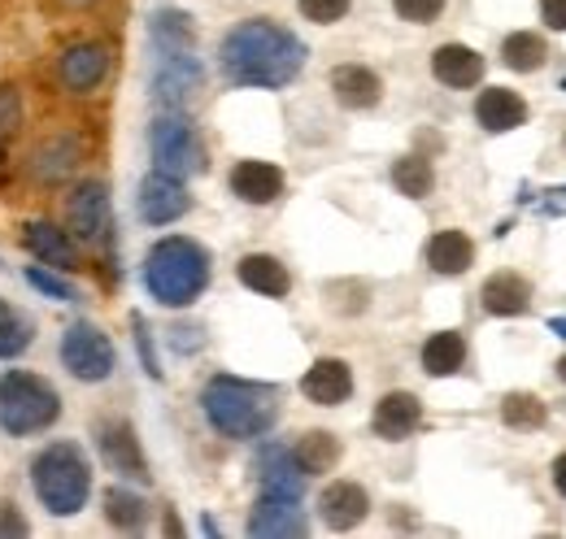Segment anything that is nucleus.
<instances>
[{"instance_id":"obj_3","label":"nucleus","mask_w":566,"mask_h":539,"mask_svg":"<svg viewBox=\"0 0 566 539\" xmlns=\"http://www.w3.org/2000/svg\"><path fill=\"white\" fill-rule=\"evenodd\" d=\"M144 287L166 309L192 305L210 287V253L188 235L157 240L144 257Z\"/></svg>"},{"instance_id":"obj_25","label":"nucleus","mask_w":566,"mask_h":539,"mask_svg":"<svg viewBox=\"0 0 566 539\" xmlns=\"http://www.w3.org/2000/svg\"><path fill=\"white\" fill-rule=\"evenodd\" d=\"M427 266L436 274H467L475 266V244L467 231H436L427 240Z\"/></svg>"},{"instance_id":"obj_39","label":"nucleus","mask_w":566,"mask_h":539,"mask_svg":"<svg viewBox=\"0 0 566 539\" xmlns=\"http://www.w3.org/2000/svg\"><path fill=\"white\" fill-rule=\"evenodd\" d=\"M31 527H27V518L18 514V505L13 500H0V539L4 536H27Z\"/></svg>"},{"instance_id":"obj_37","label":"nucleus","mask_w":566,"mask_h":539,"mask_svg":"<svg viewBox=\"0 0 566 539\" xmlns=\"http://www.w3.org/2000/svg\"><path fill=\"white\" fill-rule=\"evenodd\" d=\"M392 9H397L406 22L427 27V22H436V18L444 13V0H392Z\"/></svg>"},{"instance_id":"obj_30","label":"nucleus","mask_w":566,"mask_h":539,"mask_svg":"<svg viewBox=\"0 0 566 539\" xmlns=\"http://www.w3.org/2000/svg\"><path fill=\"white\" fill-rule=\"evenodd\" d=\"M501 422L510 431H541L549 422V404L536 392H505L501 397Z\"/></svg>"},{"instance_id":"obj_9","label":"nucleus","mask_w":566,"mask_h":539,"mask_svg":"<svg viewBox=\"0 0 566 539\" xmlns=\"http://www.w3.org/2000/svg\"><path fill=\"white\" fill-rule=\"evenodd\" d=\"M109 66H114L109 44H101V40H83V44H71V49L62 53L57 74H62V83L71 87L74 96H87V92H96V87L109 78Z\"/></svg>"},{"instance_id":"obj_11","label":"nucleus","mask_w":566,"mask_h":539,"mask_svg":"<svg viewBox=\"0 0 566 539\" xmlns=\"http://www.w3.org/2000/svg\"><path fill=\"white\" fill-rule=\"evenodd\" d=\"M96 448H101V457L109 462V471L114 474L136 478V483H148L144 448H140V440H136V431H132L127 422H118V418L101 422V426H96Z\"/></svg>"},{"instance_id":"obj_13","label":"nucleus","mask_w":566,"mask_h":539,"mask_svg":"<svg viewBox=\"0 0 566 539\" xmlns=\"http://www.w3.org/2000/svg\"><path fill=\"white\" fill-rule=\"evenodd\" d=\"M366 514H370V496L361 483L340 478V483L323 487V496H318V518L327 531H354L366 522Z\"/></svg>"},{"instance_id":"obj_17","label":"nucleus","mask_w":566,"mask_h":539,"mask_svg":"<svg viewBox=\"0 0 566 539\" xmlns=\"http://www.w3.org/2000/svg\"><path fill=\"white\" fill-rule=\"evenodd\" d=\"M475 123L489 135L518 131L527 123V101L518 92H510V87H484L475 96Z\"/></svg>"},{"instance_id":"obj_44","label":"nucleus","mask_w":566,"mask_h":539,"mask_svg":"<svg viewBox=\"0 0 566 539\" xmlns=\"http://www.w3.org/2000/svg\"><path fill=\"white\" fill-rule=\"evenodd\" d=\"M558 379H563V383H566V357H563V361H558Z\"/></svg>"},{"instance_id":"obj_45","label":"nucleus","mask_w":566,"mask_h":539,"mask_svg":"<svg viewBox=\"0 0 566 539\" xmlns=\"http://www.w3.org/2000/svg\"><path fill=\"white\" fill-rule=\"evenodd\" d=\"M563 197H566V188H563Z\"/></svg>"},{"instance_id":"obj_16","label":"nucleus","mask_w":566,"mask_h":539,"mask_svg":"<svg viewBox=\"0 0 566 539\" xmlns=\"http://www.w3.org/2000/svg\"><path fill=\"white\" fill-rule=\"evenodd\" d=\"M22 244L31 257H40L44 266H57V270H78V249H74L71 231L44 222V218H31L22 226Z\"/></svg>"},{"instance_id":"obj_29","label":"nucleus","mask_w":566,"mask_h":539,"mask_svg":"<svg viewBox=\"0 0 566 539\" xmlns=\"http://www.w3.org/2000/svg\"><path fill=\"white\" fill-rule=\"evenodd\" d=\"M501 62L510 70H518V74H536V70L549 62V44L536 31H514L501 44Z\"/></svg>"},{"instance_id":"obj_28","label":"nucleus","mask_w":566,"mask_h":539,"mask_svg":"<svg viewBox=\"0 0 566 539\" xmlns=\"http://www.w3.org/2000/svg\"><path fill=\"white\" fill-rule=\"evenodd\" d=\"M292 457H296V466L305 474H327L340 462V440H336L332 431H305V435L296 440Z\"/></svg>"},{"instance_id":"obj_40","label":"nucleus","mask_w":566,"mask_h":539,"mask_svg":"<svg viewBox=\"0 0 566 539\" xmlns=\"http://www.w3.org/2000/svg\"><path fill=\"white\" fill-rule=\"evenodd\" d=\"M132 327H136V344H140L144 370H148L153 379H161V370H157V357H153V344H148V327H144V318H132Z\"/></svg>"},{"instance_id":"obj_21","label":"nucleus","mask_w":566,"mask_h":539,"mask_svg":"<svg viewBox=\"0 0 566 539\" xmlns=\"http://www.w3.org/2000/svg\"><path fill=\"white\" fill-rule=\"evenodd\" d=\"M231 192L244 204H271L283 197V170L271 161H240L231 170Z\"/></svg>"},{"instance_id":"obj_23","label":"nucleus","mask_w":566,"mask_h":539,"mask_svg":"<svg viewBox=\"0 0 566 539\" xmlns=\"http://www.w3.org/2000/svg\"><path fill=\"white\" fill-rule=\"evenodd\" d=\"M157 57H161L157 78H153L157 96H161L166 105H184V96L201 83V66H197V57H192V53H157Z\"/></svg>"},{"instance_id":"obj_22","label":"nucleus","mask_w":566,"mask_h":539,"mask_svg":"<svg viewBox=\"0 0 566 539\" xmlns=\"http://www.w3.org/2000/svg\"><path fill=\"white\" fill-rule=\"evenodd\" d=\"M240 283L249 287V292H258V296H271V300H283L287 292H292V274L283 266L280 257H271V253H249V257H240Z\"/></svg>"},{"instance_id":"obj_41","label":"nucleus","mask_w":566,"mask_h":539,"mask_svg":"<svg viewBox=\"0 0 566 539\" xmlns=\"http://www.w3.org/2000/svg\"><path fill=\"white\" fill-rule=\"evenodd\" d=\"M541 18L549 31H566V0H541Z\"/></svg>"},{"instance_id":"obj_19","label":"nucleus","mask_w":566,"mask_h":539,"mask_svg":"<svg viewBox=\"0 0 566 539\" xmlns=\"http://www.w3.org/2000/svg\"><path fill=\"white\" fill-rule=\"evenodd\" d=\"M258 483H262L266 496H296V500H301V492H305V471L296 466L292 448L266 444V448L258 453Z\"/></svg>"},{"instance_id":"obj_20","label":"nucleus","mask_w":566,"mask_h":539,"mask_svg":"<svg viewBox=\"0 0 566 539\" xmlns=\"http://www.w3.org/2000/svg\"><path fill=\"white\" fill-rule=\"evenodd\" d=\"M431 74H436V83L467 92V87H475L484 78V57L475 49H467V44H440L431 53Z\"/></svg>"},{"instance_id":"obj_2","label":"nucleus","mask_w":566,"mask_h":539,"mask_svg":"<svg viewBox=\"0 0 566 539\" xmlns=\"http://www.w3.org/2000/svg\"><path fill=\"white\" fill-rule=\"evenodd\" d=\"M201 409H206V418H210V426L218 435H227V440H258L280 418V392L266 388V383L218 374L201 392Z\"/></svg>"},{"instance_id":"obj_6","label":"nucleus","mask_w":566,"mask_h":539,"mask_svg":"<svg viewBox=\"0 0 566 539\" xmlns=\"http://www.w3.org/2000/svg\"><path fill=\"white\" fill-rule=\"evenodd\" d=\"M148 148H153V166H157L161 175H170V179H192V175H201V170L210 166L201 135L192 131L179 114H161V118L153 123Z\"/></svg>"},{"instance_id":"obj_42","label":"nucleus","mask_w":566,"mask_h":539,"mask_svg":"<svg viewBox=\"0 0 566 539\" xmlns=\"http://www.w3.org/2000/svg\"><path fill=\"white\" fill-rule=\"evenodd\" d=\"M554 487H558V496H566V453L554 462Z\"/></svg>"},{"instance_id":"obj_15","label":"nucleus","mask_w":566,"mask_h":539,"mask_svg":"<svg viewBox=\"0 0 566 539\" xmlns=\"http://www.w3.org/2000/svg\"><path fill=\"white\" fill-rule=\"evenodd\" d=\"M419 422H423V401L415 392H388L384 401L375 404V418H370L375 435L388 440V444L410 440L419 431Z\"/></svg>"},{"instance_id":"obj_27","label":"nucleus","mask_w":566,"mask_h":539,"mask_svg":"<svg viewBox=\"0 0 566 539\" xmlns=\"http://www.w3.org/2000/svg\"><path fill=\"white\" fill-rule=\"evenodd\" d=\"M467 366V339L462 331H436L423 344V370L431 379H449Z\"/></svg>"},{"instance_id":"obj_24","label":"nucleus","mask_w":566,"mask_h":539,"mask_svg":"<svg viewBox=\"0 0 566 539\" xmlns=\"http://www.w3.org/2000/svg\"><path fill=\"white\" fill-rule=\"evenodd\" d=\"M332 92L345 109H375L379 96H384V83L379 74L366 66H336L332 70Z\"/></svg>"},{"instance_id":"obj_5","label":"nucleus","mask_w":566,"mask_h":539,"mask_svg":"<svg viewBox=\"0 0 566 539\" xmlns=\"http://www.w3.org/2000/svg\"><path fill=\"white\" fill-rule=\"evenodd\" d=\"M62 418V397L53 383L27 370L0 374V431L9 435H40Z\"/></svg>"},{"instance_id":"obj_38","label":"nucleus","mask_w":566,"mask_h":539,"mask_svg":"<svg viewBox=\"0 0 566 539\" xmlns=\"http://www.w3.org/2000/svg\"><path fill=\"white\" fill-rule=\"evenodd\" d=\"M27 278H31V283H35L44 296H57V300H78V292H74V287H66L62 278H53V274H44V270H31Z\"/></svg>"},{"instance_id":"obj_34","label":"nucleus","mask_w":566,"mask_h":539,"mask_svg":"<svg viewBox=\"0 0 566 539\" xmlns=\"http://www.w3.org/2000/svg\"><path fill=\"white\" fill-rule=\"evenodd\" d=\"M153 40H157V53H192V22H188V13L161 9L153 18Z\"/></svg>"},{"instance_id":"obj_43","label":"nucleus","mask_w":566,"mask_h":539,"mask_svg":"<svg viewBox=\"0 0 566 539\" xmlns=\"http://www.w3.org/2000/svg\"><path fill=\"white\" fill-rule=\"evenodd\" d=\"M549 331H554V336H563V339H566V318H549Z\"/></svg>"},{"instance_id":"obj_35","label":"nucleus","mask_w":566,"mask_h":539,"mask_svg":"<svg viewBox=\"0 0 566 539\" xmlns=\"http://www.w3.org/2000/svg\"><path fill=\"white\" fill-rule=\"evenodd\" d=\"M296 4H301V13H305L310 22L332 27V22H340V18L349 13V4H354V0H296Z\"/></svg>"},{"instance_id":"obj_14","label":"nucleus","mask_w":566,"mask_h":539,"mask_svg":"<svg viewBox=\"0 0 566 539\" xmlns=\"http://www.w3.org/2000/svg\"><path fill=\"white\" fill-rule=\"evenodd\" d=\"M301 392H305V401L323 404V409L345 404L354 397V370H349V361H340V357H318V361L305 370Z\"/></svg>"},{"instance_id":"obj_4","label":"nucleus","mask_w":566,"mask_h":539,"mask_svg":"<svg viewBox=\"0 0 566 539\" xmlns=\"http://www.w3.org/2000/svg\"><path fill=\"white\" fill-rule=\"evenodd\" d=\"M31 483H35V496L49 514L74 518L92 496V471H87L83 448L78 444H49L31 462Z\"/></svg>"},{"instance_id":"obj_7","label":"nucleus","mask_w":566,"mask_h":539,"mask_svg":"<svg viewBox=\"0 0 566 539\" xmlns=\"http://www.w3.org/2000/svg\"><path fill=\"white\" fill-rule=\"evenodd\" d=\"M62 366L78 383H105L114 374V344L101 327L74 323L71 331L62 336Z\"/></svg>"},{"instance_id":"obj_26","label":"nucleus","mask_w":566,"mask_h":539,"mask_svg":"<svg viewBox=\"0 0 566 539\" xmlns=\"http://www.w3.org/2000/svg\"><path fill=\"white\" fill-rule=\"evenodd\" d=\"M78 157H83L78 139L57 135V139H49V144L35 148V157H31V175H35L40 183H62L74 166H78Z\"/></svg>"},{"instance_id":"obj_32","label":"nucleus","mask_w":566,"mask_h":539,"mask_svg":"<svg viewBox=\"0 0 566 539\" xmlns=\"http://www.w3.org/2000/svg\"><path fill=\"white\" fill-rule=\"evenodd\" d=\"M392 183H397V192H401V197L423 201V197H431V188H436V170H431V161H427V157L410 152V157H401V161L392 166Z\"/></svg>"},{"instance_id":"obj_31","label":"nucleus","mask_w":566,"mask_h":539,"mask_svg":"<svg viewBox=\"0 0 566 539\" xmlns=\"http://www.w3.org/2000/svg\"><path fill=\"white\" fill-rule=\"evenodd\" d=\"M31 339H35V323H31L18 305H9V300L0 296V361L22 357V352L31 348Z\"/></svg>"},{"instance_id":"obj_33","label":"nucleus","mask_w":566,"mask_h":539,"mask_svg":"<svg viewBox=\"0 0 566 539\" xmlns=\"http://www.w3.org/2000/svg\"><path fill=\"white\" fill-rule=\"evenodd\" d=\"M105 518L118 531H144L148 527V505H144L136 492H127V487H109L105 492Z\"/></svg>"},{"instance_id":"obj_46","label":"nucleus","mask_w":566,"mask_h":539,"mask_svg":"<svg viewBox=\"0 0 566 539\" xmlns=\"http://www.w3.org/2000/svg\"><path fill=\"white\" fill-rule=\"evenodd\" d=\"M563 87H566V83H563Z\"/></svg>"},{"instance_id":"obj_1","label":"nucleus","mask_w":566,"mask_h":539,"mask_svg":"<svg viewBox=\"0 0 566 539\" xmlns=\"http://www.w3.org/2000/svg\"><path fill=\"white\" fill-rule=\"evenodd\" d=\"M218 66L231 87H283L305 66V44L271 18H249L222 35Z\"/></svg>"},{"instance_id":"obj_10","label":"nucleus","mask_w":566,"mask_h":539,"mask_svg":"<svg viewBox=\"0 0 566 539\" xmlns=\"http://www.w3.org/2000/svg\"><path fill=\"white\" fill-rule=\"evenodd\" d=\"M249 536L253 539H296V536H310V518L301 509L296 496H266L253 505L249 514Z\"/></svg>"},{"instance_id":"obj_8","label":"nucleus","mask_w":566,"mask_h":539,"mask_svg":"<svg viewBox=\"0 0 566 539\" xmlns=\"http://www.w3.org/2000/svg\"><path fill=\"white\" fill-rule=\"evenodd\" d=\"M66 222H71V235L78 244H109V231H114L109 188L101 179L78 183L71 192V201H66Z\"/></svg>"},{"instance_id":"obj_18","label":"nucleus","mask_w":566,"mask_h":539,"mask_svg":"<svg viewBox=\"0 0 566 539\" xmlns=\"http://www.w3.org/2000/svg\"><path fill=\"white\" fill-rule=\"evenodd\" d=\"M480 305L493 318H523L532 309V283L523 274H514V270H501L480 287Z\"/></svg>"},{"instance_id":"obj_12","label":"nucleus","mask_w":566,"mask_h":539,"mask_svg":"<svg viewBox=\"0 0 566 539\" xmlns=\"http://www.w3.org/2000/svg\"><path fill=\"white\" fill-rule=\"evenodd\" d=\"M136 201H140V218L148 226H170V222H179V218L192 209V197H188L184 179H170V175H161V170H153V175L144 179Z\"/></svg>"},{"instance_id":"obj_36","label":"nucleus","mask_w":566,"mask_h":539,"mask_svg":"<svg viewBox=\"0 0 566 539\" xmlns=\"http://www.w3.org/2000/svg\"><path fill=\"white\" fill-rule=\"evenodd\" d=\"M18 123H22V101L9 87H0V161H4V144L18 131Z\"/></svg>"}]
</instances>
